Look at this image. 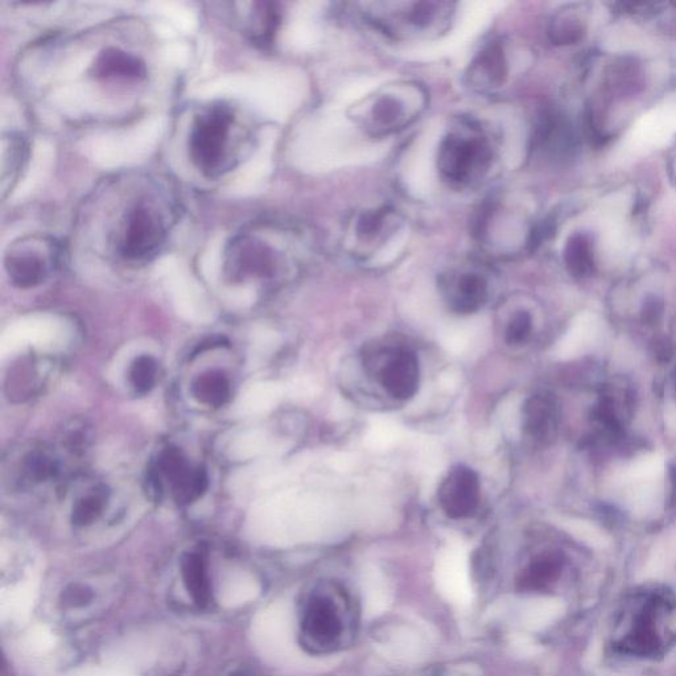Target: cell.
Wrapping results in <instances>:
<instances>
[{
    "label": "cell",
    "mask_w": 676,
    "mask_h": 676,
    "mask_svg": "<svg viewBox=\"0 0 676 676\" xmlns=\"http://www.w3.org/2000/svg\"><path fill=\"white\" fill-rule=\"evenodd\" d=\"M605 646L614 658L658 662L676 649V592L643 585L626 593L610 614Z\"/></svg>",
    "instance_id": "1"
},
{
    "label": "cell",
    "mask_w": 676,
    "mask_h": 676,
    "mask_svg": "<svg viewBox=\"0 0 676 676\" xmlns=\"http://www.w3.org/2000/svg\"><path fill=\"white\" fill-rule=\"evenodd\" d=\"M236 117L226 106H214L204 111L193 123L189 134V156L206 177H217L229 169L230 139Z\"/></svg>",
    "instance_id": "2"
},
{
    "label": "cell",
    "mask_w": 676,
    "mask_h": 676,
    "mask_svg": "<svg viewBox=\"0 0 676 676\" xmlns=\"http://www.w3.org/2000/svg\"><path fill=\"white\" fill-rule=\"evenodd\" d=\"M492 162V148L480 133H451L441 142L438 168L445 180L468 184L482 176Z\"/></svg>",
    "instance_id": "3"
},
{
    "label": "cell",
    "mask_w": 676,
    "mask_h": 676,
    "mask_svg": "<svg viewBox=\"0 0 676 676\" xmlns=\"http://www.w3.org/2000/svg\"><path fill=\"white\" fill-rule=\"evenodd\" d=\"M166 237L167 228L162 214L155 206L140 201L126 213L123 220L119 254L126 261H147L162 249Z\"/></svg>",
    "instance_id": "4"
},
{
    "label": "cell",
    "mask_w": 676,
    "mask_h": 676,
    "mask_svg": "<svg viewBox=\"0 0 676 676\" xmlns=\"http://www.w3.org/2000/svg\"><path fill=\"white\" fill-rule=\"evenodd\" d=\"M225 265L233 279L270 276L275 271L276 253L257 233H239L228 245Z\"/></svg>",
    "instance_id": "5"
},
{
    "label": "cell",
    "mask_w": 676,
    "mask_h": 676,
    "mask_svg": "<svg viewBox=\"0 0 676 676\" xmlns=\"http://www.w3.org/2000/svg\"><path fill=\"white\" fill-rule=\"evenodd\" d=\"M401 11H387L386 16L373 12L370 15L375 26L387 34L406 32H428L436 24L444 23L451 14V4L438 2L401 3Z\"/></svg>",
    "instance_id": "6"
},
{
    "label": "cell",
    "mask_w": 676,
    "mask_h": 676,
    "mask_svg": "<svg viewBox=\"0 0 676 676\" xmlns=\"http://www.w3.org/2000/svg\"><path fill=\"white\" fill-rule=\"evenodd\" d=\"M480 490V478L473 469L464 465L451 469L438 490L441 510L452 519L471 517L480 504Z\"/></svg>",
    "instance_id": "7"
},
{
    "label": "cell",
    "mask_w": 676,
    "mask_h": 676,
    "mask_svg": "<svg viewBox=\"0 0 676 676\" xmlns=\"http://www.w3.org/2000/svg\"><path fill=\"white\" fill-rule=\"evenodd\" d=\"M534 148L547 159L566 160L574 156L577 138L566 115L556 109L542 111L535 127Z\"/></svg>",
    "instance_id": "8"
},
{
    "label": "cell",
    "mask_w": 676,
    "mask_h": 676,
    "mask_svg": "<svg viewBox=\"0 0 676 676\" xmlns=\"http://www.w3.org/2000/svg\"><path fill=\"white\" fill-rule=\"evenodd\" d=\"M418 113L416 106L408 105L405 94L383 93L375 97L365 125L373 135H389L405 129Z\"/></svg>",
    "instance_id": "9"
},
{
    "label": "cell",
    "mask_w": 676,
    "mask_h": 676,
    "mask_svg": "<svg viewBox=\"0 0 676 676\" xmlns=\"http://www.w3.org/2000/svg\"><path fill=\"white\" fill-rule=\"evenodd\" d=\"M387 393L399 401H407L419 390V360L414 352L401 349L391 354L379 374Z\"/></svg>",
    "instance_id": "10"
},
{
    "label": "cell",
    "mask_w": 676,
    "mask_h": 676,
    "mask_svg": "<svg viewBox=\"0 0 676 676\" xmlns=\"http://www.w3.org/2000/svg\"><path fill=\"white\" fill-rule=\"evenodd\" d=\"M41 241H23L12 247L6 257V270L11 282L19 288H31L40 284L47 276V261L37 249Z\"/></svg>",
    "instance_id": "11"
},
{
    "label": "cell",
    "mask_w": 676,
    "mask_h": 676,
    "mask_svg": "<svg viewBox=\"0 0 676 676\" xmlns=\"http://www.w3.org/2000/svg\"><path fill=\"white\" fill-rule=\"evenodd\" d=\"M509 74V64L505 55L504 45L493 41L486 45L469 69V80L478 88H498L504 84Z\"/></svg>",
    "instance_id": "12"
},
{
    "label": "cell",
    "mask_w": 676,
    "mask_h": 676,
    "mask_svg": "<svg viewBox=\"0 0 676 676\" xmlns=\"http://www.w3.org/2000/svg\"><path fill=\"white\" fill-rule=\"evenodd\" d=\"M488 300V283L478 274H461L451 288V307L457 313L480 311Z\"/></svg>",
    "instance_id": "13"
},
{
    "label": "cell",
    "mask_w": 676,
    "mask_h": 676,
    "mask_svg": "<svg viewBox=\"0 0 676 676\" xmlns=\"http://www.w3.org/2000/svg\"><path fill=\"white\" fill-rule=\"evenodd\" d=\"M181 576L193 601L200 608L209 607L212 603V585H210L203 556L196 552L185 554L181 559Z\"/></svg>",
    "instance_id": "14"
},
{
    "label": "cell",
    "mask_w": 676,
    "mask_h": 676,
    "mask_svg": "<svg viewBox=\"0 0 676 676\" xmlns=\"http://www.w3.org/2000/svg\"><path fill=\"white\" fill-rule=\"evenodd\" d=\"M94 73L98 77L105 78H140L146 73V68L138 57L110 48L98 56L94 64Z\"/></svg>",
    "instance_id": "15"
},
{
    "label": "cell",
    "mask_w": 676,
    "mask_h": 676,
    "mask_svg": "<svg viewBox=\"0 0 676 676\" xmlns=\"http://www.w3.org/2000/svg\"><path fill=\"white\" fill-rule=\"evenodd\" d=\"M525 431L531 439L546 441L555 430L556 414L555 407L548 398L533 397L526 403Z\"/></svg>",
    "instance_id": "16"
},
{
    "label": "cell",
    "mask_w": 676,
    "mask_h": 676,
    "mask_svg": "<svg viewBox=\"0 0 676 676\" xmlns=\"http://www.w3.org/2000/svg\"><path fill=\"white\" fill-rule=\"evenodd\" d=\"M595 246L585 233L572 234L564 247V262L575 278H585L595 270Z\"/></svg>",
    "instance_id": "17"
},
{
    "label": "cell",
    "mask_w": 676,
    "mask_h": 676,
    "mask_svg": "<svg viewBox=\"0 0 676 676\" xmlns=\"http://www.w3.org/2000/svg\"><path fill=\"white\" fill-rule=\"evenodd\" d=\"M250 36L255 44L267 47L272 41L278 28L282 14L279 6L272 2H259L254 4V10L250 16Z\"/></svg>",
    "instance_id": "18"
},
{
    "label": "cell",
    "mask_w": 676,
    "mask_h": 676,
    "mask_svg": "<svg viewBox=\"0 0 676 676\" xmlns=\"http://www.w3.org/2000/svg\"><path fill=\"white\" fill-rule=\"evenodd\" d=\"M193 397L209 407L224 406L230 398V383L221 372L201 374L192 386Z\"/></svg>",
    "instance_id": "19"
},
{
    "label": "cell",
    "mask_w": 676,
    "mask_h": 676,
    "mask_svg": "<svg viewBox=\"0 0 676 676\" xmlns=\"http://www.w3.org/2000/svg\"><path fill=\"white\" fill-rule=\"evenodd\" d=\"M169 485H171L173 498L177 504H192L199 500L208 488V476L204 469L188 467L169 481Z\"/></svg>",
    "instance_id": "20"
},
{
    "label": "cell",
    "mask_w": 676,
    "mask_h": 676,
    "mask_svg": "<svg viewBox=\"0 0 676 676\" xmlns=\"http://www.w3.org/2000/svg\"><path fill=\"white\" fill-rule=\"evenodd\" d=\"M585 31L587 27H585L583 16L571 8V10L559 12L552 20L550 36L555 44L570 45L583 39Z\"/></svg>",
    "instance_id": "21"
},
{
    "label": "cell",
    "mask_w": 676,
    "mask_h": 676,
    "mask_svg": "<svg viewBox=\"0 0 676 676\" xmlns=\"http://www.w3.org/2000/svg\"><path fill=\"white\" fill-rule=\"evenodd\" d=\"M563 570L564 559L562 555L555 554V552L544 554L531 564L527 581H529L531 587L546 588L560 580Z\"/></svg>",
    "instance_id": "22"
},
{
    "label": "cell",
    "mask_w": 676,
    "mask_h": 676,
    "mask_svg": "<svg viewBox=\"0 0 676 676\" xmlns=\"http://www.w3.org/2000/svg\"><path fill=\"white\" fill-rule=\"evenodd\" d=\"M156 362L150 356L136 358L130 370L131 383L139 394H146L152 389L156 381Z\"/></svg>",
    "instance_id": "23"
},
{
    "label": "cell",
    "mask_w": 676,
    "mask_h": 676,
    "mask_svg": "<svg viewBox=\"0 0 676 676\" xmlns=\"http://www.w3.org/2000/svg\"><path fill=\"white\" fill-rule=\"evenodd\" d=\"M390 212L386 208L370 210L358 218L356 233L361 241H373L381 236Z\"/></svg>",
    "instance_id": "24"
},
{
    "label": "cell",
    "mask_w": 676,
    "mask_h": 676,
    "mask_svg": "<svg viewBox=\"0 0 676 676\" xmlns=\"http://www.w3.org/2000/svg\"><path fill=\"white\" fill-rule=\"evenodd\" d=\"M102 498L100 496H89L82 498L73 507L72 522L74 526H88L96 521L102 511Z\"/></svg>",
    "instance_id": "25"
},
{
    "label": "cell",
    "mask_w": 676,
    "mask_h": 676,
    "mask_svg": "<svg viewBox=\"0 0 676 676\" xmlns=\"http://www.w3.org/2000/svg\"><path fill=\"white\" fill-rule=\"evenodd\" d=\"M531 332V316L525 311L518 312L506 329V341L510 345H519L527 340Z\"/></svg>",
    "instance_id": "26"
},
{
    "label": "cell",
    "mask_w": 676,
    "mask_h": 676,
    "mask_svg": "<svg viewBox=\"0 0 676 676\" xmlns=\"http://www.w3.org/2000/svg\"><path fill=\"white\" fill-rule=\"evenodd\" d=\"M61 600H63L65 607L82 608L92 603L93 592L92 589L84 587V585L73 584L65 589Z\"/></svg>",
    "instance_id": "27"
},
{
    "label": "cell",
    "mask_w": 676,
    "mask_h": 676,
    "mask_svg": "<svg viewBox=\"0 0 676 676\" xmlns=\"http://www.w3.org/2000/svg\"><path fill=\"white\" fill-rule=\"evenodd\" d=\"M28 471L36 478H45L48 472L51 471V465H49L44 457H37V459L32 460L30 465H28Z\"/></svg>",
    "instance_id": "28"
},
{
    "label": "cell",
    "mask_w": 676,
    "mask_h": 676,
    "mask_svg": "<svg viewBox=\"0 0 676 676\" xmlns=\"http://www.w3.org/2000/svg\"><path fill=\"white\" fill-rule=\"evenodd\" d=\"M669 171L671 177H673V180L676 183V146L673 148V151H671L669 156Z\"/></svg>",
    "instance_id": "29"
},
{
    "label": "cell",
    "mask_w": 676,
    "mask_h": 676,
    "mask_svg": "<svg viewBox=\"0 0 676 676\" xmlns=\"http://www.w3.org/2000/svg\"><path fill=\"white\" fill-rule=\"evenodd\" d=\"M229 676H251L247 671L239 670L236 673L230 674Z\"/></svg>",
    "instance_id": "30"
}]
</instances>
